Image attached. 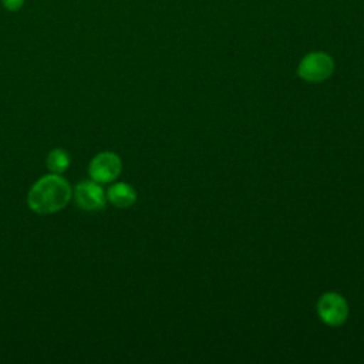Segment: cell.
Segmentation results:
<instances>
[{
	"label": "cell",
	"instance_id": "cell-7",
	"mask_svg": "<svg viewBox=\"0 0 364 364\" xmlns=\"http://www.w3.org/2000/svg\"><path fill=\"white\" fill-rule=\"evenodd\" d=\"M46 165L51 173H63L70 166V155L63 148H54L48 154Z\"/></svg>",
	"mask_w": 364,
	"mask_h": 364
},
{
	"label": "cell",
	"instance_id": "cell-5",
	"mask_svg": "<svg viewBox=\"0 0 364 364\" xmlns=\"http://www.w3.org/2000/svg\"><path fill=\"white\" fill-rule=\"evenodd\" d=\"M74 200L84 210H100L105 206L107 193L95 181H82L74 188Z\"/></svg>",
	"mask_w": 364,
	"mask_h": 364
},
{
	"label": "cell",
	"instance_id": "cell-1",
	"mask_svg": "<svg viewBox=\"0 0 364 364\" xmlns=\"http://www.w3.org/2000/svg\"><path fill=\"white\" fill-rule=\"evenodd\" d=\"M73 195L71 186L60 173H50L40 178L28 191V208L38 215L55 213L67 206Z\"/></svg>",
	"mask_w": 364,
	"mask_h": 364
},
{
	"label": "cell",
	"instance_id": "cell-8",
	"mask_svg": "<svg viewBox=\"0 0 364 364\" xmlns=\"http://www.w3.org/2000/svg\"><path fill=\"white\" fill-rule=\"evenodd\" d=\"M1 3H3V6H4L7 10L16 11V10H18V9L23 6L24 0H1Z\"/></svg>",
	"mask_w": 364,
	"mask_h": 364
},
{
	"label": "cell",
	"instance_id": "cell-6",
	"mask_svg": "<svg viewBox=\"0 0 364 364\" xmlns=\"http://www.w3.org/2000/svg\"><path fill=\"white\" fill-rule=\"evenodd\" d=\"M107 199L117 208H128L136 200V192L131 185L125 182H118L109 186L107 192Z\"/></svg>",
	"mask_w": 364,
	"mask_h": 364
},
{
	"label": "cell",
	"instance_id": "cell-4",
	"mask_svg": "<svg viewBox=\"0 0 364 364\" xmlns=\"http://www.w3.org/2000/svg\"><path fill=\"white\" fill-rule=\"evenodd\" d=\"M122 169L121 158L114 152H101L95 155L88 166L92 181L98 183L112 182L118 178Z\"/></svg>",
	"mask_w": 364,
	"mask_h": 364
},
{
	"label": "cell",
	"instance_id": "cell-2",
	"mask_svg": "<svg viewBox=\"0 0 364 364\" xmlns=\"http://www.w3.org/2000/svg\"><path fill=\"white\" fill-rule=\"evenodd\" d=\"M334 71L333 58L321 51L307 54L299 64V75L309 82H321L327 80Z\"/></svg>",
	"mask_w": 364,
	"mask_h": 364
},
{
	"label": "cell",
	"instance_id": "cell-3",
	"mask_svg": "<svg viewBox=\"0 0 364 364\" xmlns=\"http://www.w3.org/2000/svg\"><path fill=\"white\" fill-rule=\"evenodd\" d=\"M317 313L327 326H340L348 316V304L338 293H326L317 301Z\"/></svg>",
	"mask_w": 364,
	"mask_h": 364
}]
</instances>
